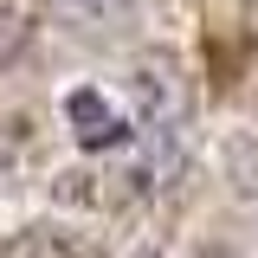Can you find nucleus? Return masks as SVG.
I'll return each mask as SVG.
<instances>
[{
	"label": "nucleus",
	"mask_w": 258,
	"mask_h": 258,
	"mask_svg": "<svg viewBox=\"0 0 258 258\" xmlns=\"http://www.w3.org/2000/svg\"><path fill=\"white\" fill-rule=\"evenodd\" d=\"M52 20L84 45H129L136 39V0H45Z\"/></svg>",
	"instance_id": "f257e3e1"
},
{
	"label": "nucleus",
	"mask_w": 258,
	"mask_h": 258,
	"mask_svg": "<svg viewBox=\"0 0 258 258\" xmlns=\"http://www.w3.org/2000/svg\"><path fill=\"white\" fill-rule=\"evenodd\" d=\"M129 91H136L142 129H149V123H181V110H187V78H181L174 52H142V58H136V78H129Z\"/></svg>",
	"instance_id": "f03ea898"
},
{
	"label": "nucleus",
	"mask_w": 258,
	"mask_h": 258,
	"mask_svg": "<svg viewBox=\"0 0 258 258\" xmlns=\"http://www.w3.org/2000/svg\"><path fill=\"white\" fill-rule=\"evenodd\" d=\"M181 168H187V123H149L136 181H142V187H174Z\"/></svg>",
	"instance_id": "7ed1b4c3"
},
{
	"label": "nucleus",
	"mask_w": 258,
	"mask_h": 258,
	"mask_svg": "<svg viewBox=\"0 0 258 258\" xmlns=\"http://www.w3.org/2000/svg\"><path fill=\"white\" fill-rule=\"evenodd\" d=\"M64 116L78 123V142H84V149H110V142H123V123L110 116V103H103V91H91V84L64 97Z\"/></svg>",
	"instance_id": "20e7f679"
},
{
	"label": "nucleus",
	"mask_w": 258,
	"mask_h": 258,
	"mask_svg": "<svg viewBox=\"0 0 258 258\" xmlns=\"http://www.w3.org/2000/svg\"><path fill=\"white\" fill-rule=\"evenodd\" d=\"M0 258H91V252H84V239L64 232V226H20Z\"/></svg>",
	"instance_id": "39448f33"
},
{
	"label": "nucleus",
	"mask_w": 258,
	"mask_h": 258,
	"mask_svg": "<svg viewBox=\"0 0 258 258\" xmlns=\"http://www.w3.org/2000/svg\"><path fill=\"white\" fill-rule=\"evenodd\" d=\"M39 20H45V0H0V64L26 58V45L39 39Z\"/></svg>",
	"instance_id": "423d86ee"
},
{
	"label": "nucleus",
	"mask_w": 258,
	"mask_h": 258,
	"mask_svg": "<svg viewBox=\"0 0 258 258\" xmlns=\"http://www.w3.org/2000/svg\"><path fill=\"white\" fill-rule=\"evenodd\" d=\"M220 174H226V194H232L239 207H258V136H232V142H226Z\"/></svg>",
	"instance_id": "0eeeda50"
},
{
	"label": "nucleus",
	"mask_w": 258,
	"mask_h": 258,
	"mask_svg": "<svg viewBox=\"0 0 258 258\" xmlns=\"http://www.w3.org/2000/svg\"><path fill=\"white\" fill-rule=\"evenodd\" d=\"M7 168H13V142L0 136V174H7Z\"/></svg>",
	"instance_id": "6e6552de"
},
{
	"label": "nucleus",
	"mask_w": 258,
	"mask_h": 258,
	"mask_svg": "<svg viewBox=\"0 0 258 258\" xmlns=\"http://www.w3.org/2000/svg\"><path fill=\"white\" fill-rule=\"evenodd\" d=\"M200 258H239V252H226V245H207V252H200Z\"/></svg>",
	"instance_id": "1a4fd4ad"
}]
</instances>
